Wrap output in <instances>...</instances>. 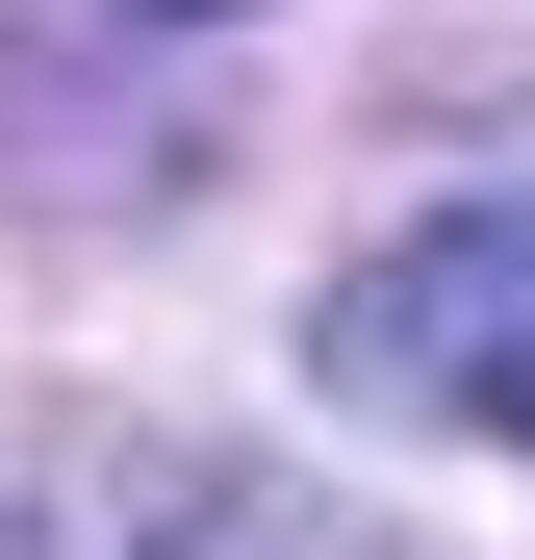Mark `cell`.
Masks as SVG:
<instances>
[{
	"label": "cell",
	"instance_id": "1",
	"mask_svg": "<svg viewBox=\"0 0 535 560\" xmlns=\"http://www.w3.org/2000/svg\"><path fill=\"white\" fill-rule=\"evenodd\" d=\"M357 357H383V383H433L460 433H510V458H535V205L408 230L383 280H357Z\"/></svg>",
	"mask_w": 535,
	"mask_h": 560
},
{
	"label": "cell",
	"instance_id": "2",
	"mask_svg": "<svg viewBox=\"0 0 535 560\" xmlns=\"http://www.w3.org/2000/svg\"><path fill=\"white\" fill-rule=\"evenodd\" d=\"M77 560H383V535H357L332 485H255V458H128Z\"/></svg>",
	"mask_w": 535,
	"mask_h": 560
},
{
	"label": "cell",
	"instance_id": "3",
	"mask_svg": "<svg viewBox=\"0 0 535 560\" xmlns=\"http://www.w3.org/2000/svg\"><path fill=\"white\" fill-rule=\"evenodd\" d=\"M128 26H230V0H128Z\"/></svg>",
	"mask_w": 535,
	"mask_h": 560
}]
</instances>
